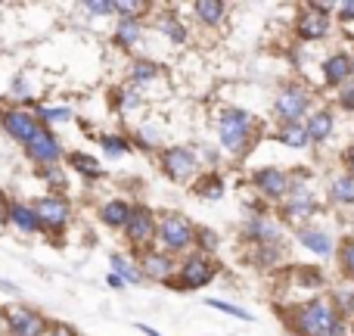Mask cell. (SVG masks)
Listing matches in <instances>:
<instances>
[{"instance_id":"1","label":"cell","mask_w":354,"mask_h":336,"mask_svg":"<svg viewBox=\"0 0 354 336\" xmlns=\"http://www.w3.org/2000/svg\"><path fill=\"white\" fill-rule=\"evenodd\" d=\"M295 324H299L301 336H339V330H342V324H339V318L333 315V308H326L324 302L305 306L299 312V318H295Z\"/></svg>"},{"instance_id":"2","label":"cell","mask_w":354,"mask_h":336,"mask_svg":"<svg viewBox=\"0 0 354 336\" xmlns=\"http://www.w3.org/2000/svg\"><path fill=\"white\" fill-rule=\"evenodd\" d=\"M249 131H252V118H249V112H243V109L227 112V116L221 118V141H224V147L230 150V153L245 147Z\"/></svg>"},{"instance_id":"3","label":"cell","mask_w":354,"mask_h":336,"mask_svg":"<svg viewBox=\"0 0 354 336\" xmlns=\"http://www.w3.org/2000/svg\"><path fill=\"white\" fill-rule=\"evenodd\" d=\"M159 233H162V243L174 252L187 249V246L193 243V227H189V221L180 218V215H168V218H162Z\"/></svg>"},{"instance_id":"4","label":"cell","mask_w":354,"mask_h":336,"mask_svg":"<svg viewBox=\"0 0 354 336\" xmlns=\"http://www.w3.org/2000/svg\"><path fill=\"white\" fill-rule=\"evenodd\" d=\"M31 212L37 215L41 227H62L68 221V202L59 200V196H44V200H37V206Z\"/></svg>"},{"instance_id":"5","label":"cell","mask_w":354,"mask_h":336,"mask_svg":"<svg viewBox=\"0 0 354 336\" xmlns=\"http://www.w3.org/2000/svg\"><path fill=\"white\" fill-rule=\"evenodd\" d=\"M162 166H165L168 177H174V181H187V177L196 171V159L187 147H171V150L162 153Z\"/></svg>"},{"instance_id":"6","label":"cell","mask_w":354,"mask_h":336,"mask_svg":"<svg viewBox=\"0 0 354 336\" xmlns=\"http://www.w3.org/2000/svg\"><path fill=\"white\" fill-rule=\"evenodd\" d=\"M10 333L12 336H41L44 333V318L37 312H28V308H12L10 312Z\"/></svg>"},{"instance_id":"7","label":"cell","mask_w":354,"mask_h":336,"mask_svg":"<svg viewBox=\"0 0 354 336\" xmlns=\"http://www.w3.org/2000/svg\"><path fill=\"white\" fill-rule=\"evenodd\" d=\"M305 109H308V94L299 91V87H289V91H283L280 97H277V112H280L289 125L299 116H305Z\"/></svg>"},{"instance_id":"8","label":"cell","mask_w":354,"mask_h":336,"mask_svg":"<svg viewBox=\"0 0 354 336\" xmlns=\"http://www.w3.org/2000/svg\"><path fill=\"white\" fill-rule=\"evenodd\" d=\"M3 128H6V134H12L16 137V141H22V143H28L31 137L37 134V128H41V125H37V118H31L28 112H6L3 116Z\"/></svg>"},{"instance_id":"9","label":"cell","mask_w":354,"mask_h":336,"mask_svg":"<svg viewBox=\"0 0 354 336\" xmlns=\"http://www.w3.org/2000/svg\"><path fill=\"white\" fill-rule=\"evenodd\" d=\"M28 156L35 162H56L59 159V143H56V137L50 131L37 128V134L28 141Z\"/></svg>"},{"instance_id":"10","label":"cell","mask_w":354,"mask_h":336,"mask_svg":"<svg viewBox=\"0 0 354 336\" xmlns=\"http://www.w3.org/2000/svg\"><path fill=\"white\" fill-rule=\"evenodd\" d=\"M128 237H131V243H149L153 240V233H156V221H153V215L147 212V209H137V212H131V218H128Z\"/></svg>"},{"instance_id":"11","label":"cell","mask_w":354,"mask_h":336,"mask_svg":"<svg viewBox=\"0 0 354 336\" xmlns=\"http://www.w3.org/2000/svg\"><path fill=\"white\" fill-rule=\"evenodd\" d=\"M214 277V268L205 262L202 256H196V258H189L187 265H183V287H189V290H196V287H205L208 281Z\"/></svg>"},{"instance_id":"12","label":"cell","mask_w":354,"mask_h":336,"mask_svg":"<svg viewBox=\"0 0 354 336\" xmlns=\"http://www.w3.org/2000/svg\"><path fill=\"white\" fill-rule=\"evenodd\" d=\"M255 184H258V187H261L268 196H274V200H277V196H283V193L289 190V177H286V171H280V168H261V171L255 175Z\"/></svg>"},{"instance_id":"13","label":"cell","mask_w":354,"mask_h":336,"mask_svg":"<svg viewBox=\"0 0 354 336\" xmlns=\"http://www.w3.org/2000/svg\"><path fill=\"white\" fill-rule=\"evenodd\" d=\"M326 31H330V19H326L320 10L301 16V22H299V35L301 37H324Z\"/></svg>"},{"instance_id":"14","label":"cell","mask_w":354,"mask_h":336,"mask_svg":"<svg viewBox=\"0 0 354 336\" xmlns=\"http://www.w3.org/2000/svg\"><path fill=\"white\" fill-rule=\"evenodd\" d=\"M333 131V116L330 112H317V116H311V122L305 125V137L308 141H326Z\"/></svg>"},{"instance_id":"15","label":"cell","mask_w":354,"mask_h":336,"mask_svg":"<svg viewBox=\"0 0 354 336\" xmlns=\"http://www.w3.org/2000/svg\"><path fill=\"white\" fill-rule=\"evenodd\" d=\"M351 69H354V66H351L348 56L339 53V56H333V60L326 62L324 72H326V81H330V85H342V81L351 75Z\"/></svg>"},{"instance_id":"16","label":"cell","mask_w":354,"mask_h":336,"mask_svg":"<svg viewBox=\"0 0 354 336\" xmlns=\"http://www.w3.org/2000/svg\"><path fill=\"white\" fill-rule=\"evenodd\" d=\"M10 221L19 227V231H25V233H35L37 227H41V224H37V215L31 212L28 206H10Z\"/></svg>"},{"instance_id":"17","label":"cell","mask_w":354,"mask_h":336,"mask_svg":"<svg viewBox=\"0 0 354 336\" xmlns=\"http://www.w3.org/2000/svg\"><path fill=\"white\" fill-rule=\"evenodd\" d=\"M301 243H305L308 249H314L317 256H330L333 252V240L320 231H301Z\"/></svg>"},{"instance_id":"18","label":"cell","mask_w":354,"mask_h":336,"mask_svg":"<svg viewBox=\"0 0 354 336\" xmlns=\"http://www.w3.org/2000/svg\"><path fill=\"white\" fill-rule=\"evenodd\" d=\"M131 218V206H124V202H109V206H103V221L112 227H122L128 224Z\"/></svg>"},{"instance_id":"19","label":"cell","mask_w":354,"mask_h":336,"mask_svg":"<svg viewBox=\"0 0 354 336\" xmlns=\"http://www.w3.org/2000/svg\"><path fill=\"white\" fill-rule=\"evenodd\" d=\"M143 271H149L153 277H165L168 271H171V262H168V256H162V252H149V256L143 258Z\"/></svg>"},{"instance_id":"20","label":"cell","mask_w":354,"mask_h":336,"mask_svg":"<svg viewBox=\"0 0 354 336\" xmlns=\"http://www.w3.org/2000/svg\"><path fill=\"white\" fill-rule=\"evenodd\" d=\"M196 16L202 19V22H221V16H224V3H214V0H202V3H196Z\"/></svg>"},{"instance_id":"21","label":"cell","mask_w":354,"mask_h":336,"mask_svg":"<svg viewBox=\"0 0 354 336\" xmlns=\"http://www.w3.org/2000/svg\"><path fill=\"white\" fill-rule=\"evenodd\" d=\"M280 141L286 143V147L299 150V147H305V143H308V137H305V128H301L299 122H292V125H286V128L280 131Z\"/></svg>"},{"instance_id":"22","label":"cell","mask_w":354,"mask_h":336,"mask_svg":"<svg viewBox=\"0 0 354 336\" xmlns=\"http://www.w3.org/2000/svg\"><path fill=\"white\" fill-rule=\"evenodd\" d=\"M333 202H354V177H339L333 184Z\"/></svg>"},{"instance_id":"23","label":"cell","mask_w":354,"mask_h":336,"mask_svg":"<svg viewBox=\"0 0 354 336\" xmlns=\"http://www.w3.org/2000/svg\"><path fill=\"white\" fill-rule=\"evenodd\" d=\"M137 35H140L137 19H124V22L118 25V44H122V47H131V44L137 41Z\"/></svg>"},{"instance_id":"24","label":"cell","mask_w":354,"mask_h":336,"mask_svg":"<svg viewBox=\"0 0 354 336\" xmlns=\"http://www.w3.org/2000/svg\"><path fill=\"white\" fill-rule=\"evenodd\" d=\"M72 162L75 168L81 171V175H87V177H97L100 175V166H97V159H91V156H84V153H72Z\"/></svg>"},{"instance_id":"25","label":"cell","mask_w":354,"mask_h":336,"mask_svg":"<svg viewBox=\"0 0 354 336\" xmlns=\"http://www.w3.org/2000/svg\"><path fill=\"white\" fill-rule=\"evenodd\" d=\"M112 268L118 271V277H122V281H140V271H137L124 256H112Z\"/></svg>"},{"instance_id":"26","label":"cell","mask_w":354,"mask_h":336,"mask_svg":"<svg viewBox=\"0 0 354 336\" xmlns=\"http://www.w3.org/2000/svg\"><path fill=\"white\" fill-rule=\"evenodd\" d=\"M314 209V202H311V196L305 193V190H299V193L292 196V200H289V212L292 215H301V212H311Z\"/></svg>"},{"instance_id":"27","label":"cell","mask_w":354,"mask_h":336,"mask_svg":"<svg viewBox=\"0 0 354 336\" xmlns=\"http://www.w3.org/2000/svg\"><path fill=\"white\" fill-rule=\"evenodd\" d=\"M208 306H212V308H221V312H227V315H236L239 321H252V315H249V312H243V308H236V306H227V302L208 299Z\"/></svg>"},{"instance_id":"28","label":"cell","mask_w":354,"mask_h":336,"mask_svg":"<svg viewBox=\"0 0 354 336\" xmlns=\"http://www.w3.org/2000/svg\"><path fill=\"white\" fill-rule=\"evenodd\" d=\"M156 72H159V69H156L153 62H137V66H134V78H137V81H149V78H156Z\"/></svg>"},{"instance_id":"29","label":"cell","mask_w":354,"mask_h":336,"mask_svg":"<svg viewBox=\"0 0 354 336\" xmlns=\"http://www.w3.org/2000/svg\"><path fill=\"white\" fill-rule=\"evenodd\" d=\"M103 147H106V153H112V156L128 153V143H124L122 137H103Z\"/></svg>"},{"instance_id":"30","label":"cell","mask_w":354,"mask_h":336,"mask_svg":"<svg viewBox=\"0 0 354 336\" xmlns=\"http://www.w3.org/2000/svg\"><path fill=\"white\" fill-rule=\"evenodd\" d=\"M252 237H261V240H270V237H277V231H274V227H270V224H268V221H261V218H258V221H255V224H252Z\"/></svg>"},{"instance_id":"31","label":"cell","mask_w":354,"mask_h":336,"mask_svg":"<svg viewBox=\"0 0 354 336\" xmlns=\"http://www.w3.org/2000/svg\"><path fill=\"white\" fill-rule=\"evenodd\" d=\"M196 237H199V246H202V249H214V246H218V237H214V233L212 231H208V227H202V231L199 233H196Z\"/></svg>"},{"instance_id":"32","label":"cell","mask_w":354,"mask_h":336,"mask_svg":"<svg viewBox=\"0 0 354 336\" xmlns=\"http://www.w3.org/2000/svg\"><path fill=\"white\" fill-rule=\"evenodd\" d=\"M68 116H72L68 109H41V118H44V122H66Z\"/></svg>"},{"instance_id":"33","label":"cell","mask_w":354,"mask_h":336,"mask_svg":"<svg viewBox=\"0 0 354 336\" xmlns=\"http://www.w3.org/2000/svg\"><path fill=\"white\" fill-rule=\"evenodd\" d=\"M342 268L348 271V274L354 277V243L345 246V252H342Z\"/></svg>"},{"instance_id":"34","label":"cell","mask_w":354,"mask_h":336,"mask_svg":"<svg viewBox=\"0 0 354 336\" xmlns=\"http://www.w3.org/2000/svg\"><path fill=\"white\" fill-rule=\"evenodd\" d=\"M87 10L103 16V12H115V3H87Z\"/></svg>"},{"instance_id":"35","label":"cell","mask_w":354,"mask_h":336,"mask_svg":"<svg viewBox=\"0 0 354 336\" xmlns=\"http://www.w3.org/2000/svg\"><path fill=\"white\" fill-rule=\"evenodd\" d=\"M162 25H165V31H168V35H171V37H177V41H183V31L174 25V19H165V22H162Z\"/></svg>"},{"instance_id":"36","label":"cell","mask_w":354,"mask_h":336,"mask_svg":"<svg viewBox=\"0 0 354 336\" xmlns=\"http://www.w3.org/2000/svg\"><path fill=\"white\" fill-rule=\"evenodd\" d=\"M202 190H205V193L214 200V196H221V181H212V177H208V181H205V187H202Z\"/></svg>"},{"instance_id":"37","label":"cell","mask_w":354,"mask_h":336,"mask_svg":"<svg viewBox=\"0 0 354 336\" xmlns=\"http://www.w3.org/2000/svg\"><path fill=\"white\" fill-rule=\"evenodd\" d=\"M342 106H345V109H354V85H351V87H345V94H342Z\"/></svg>"},{"instance_id":"38","label":"cell","mask_w":354,"mask_h":336,"mask_svg":"<svg viewBox=\"0 0 354 336\" xmlns=\"http://www.w3.org/2000/svg\"><path fill=\"white\" fill-rule=\"evenodd\" d=\"M342 19H345V22H354V3H345L342 6Z\"/></svg>"},{"instance_id":"39","label":"cell","mask_w":354,"mask_h":336,"mask_svg":"<svg viewBox=\"0 0 354 336\" xmlns=\"http://www.w3.org/2000/svg\"><path fill=\"white\" fill-rule=\"evenodd\" d=\"M53 336H75V330H72V327H53Z\"/></svg>"},{"instance_id":"40","label":"cell","mask_w":354,"mask_h":336,"mask_svg":"<svg viewBox=\"0 0 354 336\" xmlns=\"http://www.w3.org/2000/svg\"><path fill=\"white\" fill-rule=\"evenodd\" d=\"M122 277H118V274H109V287H122Z\"/></svg>"},{"instance_id":"41","label":"cell","mask_w":354,"mask_h":336,"mask_svg":"<svg viewBox=\"0 0 354 336\" xmlns=\"http://www.w3.org/2000/svg\"><path fill=\"white\" fill-rule=\"evenodd\" d=\"M348 166H351V171H354V147H351V153H348Z\"/></svg>"}]
</instances>
